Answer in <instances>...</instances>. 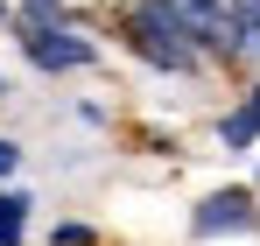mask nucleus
<instances>
[{"mask_svg":"<svg viewBox=\"0 0 260 246\" xmlns=\"http://www.w3.org/2000/svg\"><path fill=\"white\" fill-rule=\"evenodd\" d=\"M134 49L162 71H190L197 64V36H190V14L176 0H141L134 7Z\"/></svg>","mask_w":260,"mask_h":246,"instance_id":"nucleus-1","label":"nucleus"},{"mask_svg":"<svg viewBox=\"0 0 260 246\" xmlns=\"http://www.w3.org/2000/svg\"><path fill=\"white\" fill-rule=\"evenodd\" d=\"M21 49H28V64H36V71H78V64H91V56H99V49H91V36H71V28H56V21L28 28V36H21Z\"/></svg>","mask_w":260,"mask_h":246,"instance_id":"nucleus-2","label":"nucleus"},{"mask_svg":"<svg viewBox=\"0 0 260 246\" xmlns=\"http://www.w3.org/2000/svg\"><path fill=\"white\" fill-rule=\"evenodd\" d=\"M190 225H197L204 239H211V232H246V225H253V197H246V190H218V197L197 204Z\"/></svg>","mask_w":260,"mask_h":246,"instance_id":"nucleus-3","label":"nucleus"},{"mask_svg":"<svg viewBox=\"0 0 260 246\" xmlns=\"http://www.w3.org/2000/svg\"><path fill=\"white\" fill-rule=\"evenodd\" d=\"M225 21L239 36V56H260V0H225Z\"/></svg>","mask_w":260,"mask_h":246,"instance_id":"nucleus-4","label":"nucleus"},{"mask_svg":"<svg viewBox=\"0 0 260 246\" xmlns=\"http://www.w3.org/2000/svg\"><path fill=\"white\" fill-rule=\"evenodd\" d=\"M218 134H225V148H253V141H260V84L246 91V106H239L232 120L218 127Z\"/></svg>","mask_w":260,"mask_h":246,"instance_id":"nucleus-5","label":"nucleus"},{"mask_svg":"<svg viewBox=\"0 0 260 246\" xmlns=\"http://www.w3.org/2000/svg\"><path fill=\"white\" fill-rule=\"evenodd\" d=\"M21 225H28V197L0 190V246H21Z\"/></svg>","mask_w":260,"mask_h":246,"instance_id":"nucleus-6","label":"nucleus"},{"mask_svg":"<svg viewBox=\"0 0 260 246\" xmlns=\"http://www.w3.org/2000/svg\"><path fill=\"white\" fill-rule=\"evenodd\" d=\"M43 21H56V0H28V28H43Z\"/></svg>","mask_w":260,"mask_h":246,"instance_id":"nucleus-7","label":"nucleus"},{"mask_svg":"<svg viewBox=\"0 0 260 246\" xmlns=\"http://www.w3.org/2000/svg\"><path fill=\"white\" fill-rule=\"evenodd\" d=\"M14 162H21V148H14V141H0V176H7Z\"/></svg>","mask_w":260,"mask_h":246,"instance_id":"nucleus-8","label":"nucleus"},{"mask_svg":"<svg viewBox=\"0 0 260 246\" xmlns=\"http://www.w3.org/2000/svg\"><path fill=\"white\" fill-rule=\"evenodd\" d=\"M0 14H7V0H0Z\"/></svg>","mask_w":260,"mask_h":246,"instance_id":"nucleus-9","label":"nucleus"},{"mask_svg":"<svg viewBox=\"0 0 260 246\" xmlns=\"http://www.w3.org/2000/svg\"><path fill=\"white\" fill-rule=\"evenodd\" d=\"M0 91H7V78H0Z\"/></svg>","mask_w":260,"mask_h":246,"instance_id":"nucleus-10","label":"nucleus"}]
</instances>
